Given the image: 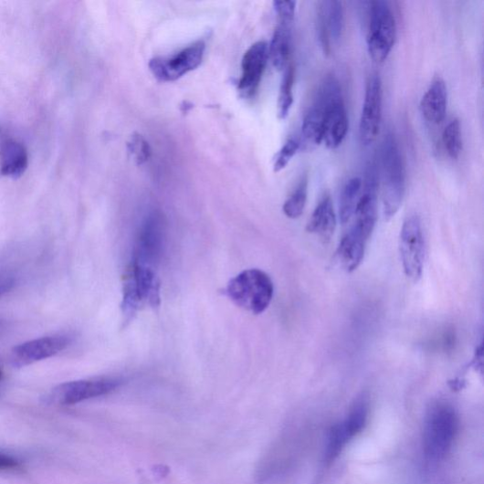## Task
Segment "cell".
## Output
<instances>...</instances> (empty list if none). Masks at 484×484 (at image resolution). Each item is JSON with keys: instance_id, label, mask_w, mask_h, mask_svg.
Segmentation results:
<instances>
[{"instance_id": "obj_10", "label": "cell", "mask_w": 484, "mask_h": 484, "mask_svg": "<svg viewBox=\"0 0 484 484\" xmlns=\"http://www.w3.org/2000/svg\"><path fill=\"white\" fill-rule=\"evenodd\" d=\"M399 249L403 270L410 279L418 281L424 268L425 240L421 220L416 214L411 215L402 226Z\"/></svg>"}, {"instance_id": "obj_13", "label": "cell", "mask_w": 484, "mask_h": 484, "mask_svg": "<svg viewBox=\"0 0 484 484\" xmlns=\"http://www.w3.org/2000/svg\"><path fill=\"white\" fill-rule=\"evenodd\" d=\"M380 176L376 166L372 164L363 182V193L355 213L356 221L352 230L369 240L378 219V196Z\"/></svg>"}, {"instance_id": "obj_9", "label": "cell", "mask_w": 484, "mask_h": 484, "mask_svg": "<svg viewBox=\"0 0 484 484\" xmlns=\"http://www.w3.org/2000/svg\"><path fill=\"white\" fill-rule=\"evenodd\" d=\"M205 43L203 40L184 47L171 57H160L152 59L149 68L160 83L175 82L188 72L196 69L203 61Z\"/></svg>"}, {"instance_id": "obj_24", "label": "cell", "mask_w": 484, "mask_h": 484, "mask_svg": "<svg viewBox=\"0 0 484 484\" xmlns=\"http://www.w3.org/2000/svg\"><path fill=\"white\" fill-rule=\"evenodd\" d=\"M308 178L305 177L284 203L283 212L288 218L299 219L301 217L308 200Z\"/></svg>"}, {"instance_id": "obj_11", "label": "cell", "mask_w": 484, "mask_h": 484, "mask_svg": "<svg viewBox=\"0 0 484 484\" xmlns=\"http://www.w3.org/2000/svg\"><path fill=\"white\" fill-rule=\"evenodd\" d=\"M123 382L117 378H100L65 383L52 390L48 398L55 405L69 406L116 391Z\"/></svg>"}, {"instance_id": "obj_31", "label": "cell", "mask_w": 484, "mask_h": 484, "mask_svg": "<svg viewBox=\"0 0 484 484\" xmlns=\"http://www.w3.org/2000/svg\"><path fill=\"white\" fill-rule=\"evenodd\" d=\"M14 283V280L11 279H0V298L13 289Z\"/></svg>"}, {"instance_id": "obj_30", "label": "cell", "mask_w": 484, "mask_h": 484, "mask_svg": "<svg viewBox=\"0 0 484 484\" xmlns=\"http://www.w3.org/2000/svg\"><path fill=\"white\" fill-rule=\"evenodd\" d=\"M19 467V462L13 456L0 452V470L13 469Z\"/></svg>"}, {"instance_id": "obj_20", "label": "cell", "mask_w": 484, "mask_h": 484, "mask_svg": "<svg viewBox=\"0 0 484 484\" xmlns=\"http://www.w3.org/2000/svg\"><path fill=\"white\" fill-rule=\"evenodd\" d=\"M326 116V100L317 91L315 100L302 123L303 142L308 146L321 143Z\"/></svg>"}, {"instance_id": "obj_21", "label": "cell", "mask_w": 484, "mask_h": 484, "mask_svg": "<svg viewBox=\"0 0 484 484\" xmlns=\"http://www.w3.org/2000/svg\"><path fill=\"white\" fill-rule=\"evenodd\" d=\"M367 240L352 230L342 237L337 250L341 265L348 273L357 270L363 260Z\"/></svg>"}, {"instance_id": "obj_17", "label": "cell", "mask_w": 484, "mask_h": 484, "mask_svg": "<svg viewBox=\"0 0 484 484\" xmlns=\"http://www.w3.org/2000/svg\"><path fill=\"white\" fill-rule=\"evenodd\" d=\"M28 166V150L0 131V175L16 180L25 174Z\"/></svg>"}, {"instance_id": "obj_6", "label": "cell", "mask_w": 484, "mask_h": 484, "mask_svg": "<svg viewBox=\"0 0 484 484\" xmlns=\"http://www.w3.org/2000/svg\"><path fill=\"white\" fill-rule=\"evenodd\" d=\"M318 92L326 100V116L321 143L334 150L342 145L348 132V117L339 80L329 75L322 80Z\"/></svg>"}, {"instance_id": "obj_8", "label": "cell", "mask_w": 484, "mask_h": 484, "mask_svg": "<svg viewBox=\"0 0 484 484\" xmlns=\"http://www.w3.org/2000/svg\"><path fill=\"white\" fill-rule=\"evenodd\" d=\"M166 242V223L163 215L153 212L143 221L132 253L133 262L156 268L163 256Z\"/></svg>"}, {"instance_id": "obj_33", "label": "cell", "mask_w": 484, "mask_h": 484, "mask_svg": "<svg viewBox=\"0 0 484 484\" xmlns=\"http://www.w3.org/2000/svg\"><path fill=\"white\" fill-rule=\"evenodd\" d=\"M3 378H4V373L2 370H0V382H2Z\"/></svg>"}, {"instance_id": "obj_4", "label": "cell", "mask_w": 484, "mask_h": 484, "mask_svg": "<svg viewBox=\"0 0 484 484\" xmlns=\"http://www.w3.org/2000/svg\"><path fill=\"white\" fill-rule=\"evenodd\" d=\"M274 290L270 277L258 268H250L230 280L226 294L237 307L258 315L270 306Z\"/></svg>"}, {"instance_id": "obj_28", "label": "cell", "mask_w": 484, "mask_h": 484, "mask_svg": "<svg viewBox=\"0 0 484 484\" xmlns=\"http://www.w3.org/2000/svg\"><path fill=\"white\" fill-rule=\"evenodd\" d=\"M301 143L295 139H289L278 153L275 163V173H280L283 171L290 163L292 157L297 154L300 149Z\"/></svg>"}, {"instance_id": "obj_29", "label": "cell", "mask_w": 484, "mask_h": 484, "mask_svg": "<svg viewBox=\"0 0 484 484\" xmlns=\"http://www.w3.org/2000/svg\"><path fill=\"white\" fill-rule=\"evenodd\" d=\"M273 5L280 21L293 22L297 3L275 2Z\"/></svg>"}, {"instance_id": "obj_26", "label": "cell", "mask_w": 484, "mask_h": 484, "mask_svg": "<svg viewBox=\"0 0 484 484\" xmlns=\"http://www.w3.org/2000/svg\"><path fill=\"white\" fill-rule=\"evenodd\" d=\"M443 143L452 159L459 158L463 151V138L459 120H452L443 132Z\"/></svg>"}, {"instance_id": "obj_23", "label": "cell", "mask_w": 484, "mask_h": 484, "mask_svg": "<svg viewBox=\"0 0 484 484\" xmlns=\"http://www.w3.org/2000/svg\"><path fill=\"white\" fill-rule=\"evenodd\" d=\"M362 191L363 179L361 177L352 178L342 188L339 209L340 220L342 225L347 224L355 216Z\"/></svg>"}, {"instance_id": "obj_27", "label": "cell", "mask_w": 484, "mask_h": 484, "mask_svg": "<svg viewBox=\"0 0 484 484\" xmlns=\"http://www.w3.org/2000/svg\"><path fill=\"white\" fill-rule=\"evenodd\" d=\"M127 148L138 166L145 164L151 157V147L141 133L134 132L132 134L128 142Z\"/></svg>"}, {"instance_id": "obj_12", "label": "cell", "mask_w": 484, "mask_h": 484, "mask_svg": "<svg viewBox=\"0 0 484 484\" xmlns=\"http://www.w3.org/2000/svg\"><path fill=\"white\" fill-rule=\"evenodd\" d=\"M383 118V84L378 74H372L366 84L360 120V139L364 146L373 144L379 137Z\"/></svg>"}, {"instance_id": "obj_32", "label": "cell", "mask_w": 484, "mask_h": 484, "mask_svg": "<svg viewBox=\"0 0 484 484\" xmlns=\"http://www.w3.org/2000/svg\"><path fill=\"white\" fill-rule=\"evenodd\" d=\"M471 363L475 366L476 370L478 368H479L480 370L482 369V363H483V348H482V344H480L477 348L474 360L472 361Z\"/></svg>"}, {"instance_id": "obj_25", "label": "cell", "mask_w": 484, "mask_h": 484, "mask_svg": "<svg viewBox=\"0 0 484 484\" xmlns=\"http://www.w3.org/2000/svg\"><path fill=\"white\" fill-rule=\"evenodd\" d=\"M293 84L294 68L289 66L285 68L284 77L279 89L278 101V117L279 120H286L289 115L293 104Z\"/></svg>"}, {"instance_id": "obj_19", "label": "cell", "mask_w": 484, "mask_h": 484, "mask_svg": "<svg viewBox=\"0 0 484 484\" xmlns=\"http://www.w3.org/2000/svg\"><path fill=\"white\" fill-rule=\"evenodd\" d=\"M337 226L336 214L331 197L326 195L321 198L307 226V231L314 234L329 244L332 238Z\"/></svg>"}, {"instance_id": "obj_22", "label": "cell", "mask_w": 484, "mask_h": 484, "mask_svg": "<svg viewBox=\"0 0 484 484\" xmlns=\"http://www.w3.org/2000/svg\"><path fill=\"white\" fill-rule=\"evenodd\" d=\"M293 22L280 21L268 45V58L278 70L287 68L291 50V26Z\"/></svg>"}, {"instance_id": "obj_15", "label": "cell", "mask_w": 484, "mask_h": 484, "mask_svg": "<svg viewBox=\"0 0 484 484\" xmlns=\"http://www.w3.org/2000/svg\"><path fill=\"white\" fill-rule=\"evenodd\" d=\"M268 60V45L258 41L252 45L242 58V74L237 89L241 97L253 98L258 90Z\"/></svg>"}, {"instance_id": "obj_3", "label": "cell", "mask_w": 484, "mask_h": 484, "mask_svg": "<svg viewBox=\"0 0 484 484\" xmlns=\"http://www.w3.org/2000/svg\"><path fill=\"white\" fill-rule=\"evenodd\" d=\"M160 280L155 268L132 261L124 277L121 310L129 322L145 306L160 304Z\"/></svg>"}, {"instance_id": "obj_5", "label": "cell", "mask_w": 484, "mask_h": 484, "mask_svg": "<svg viewBox=\"0 0 484 484\" xmlns=\"http://www.w3.org/2000/svg\"><path fill=\"white\" fill-rule=\"evenodd\" d=\"M396 39V23L388 3L376 0L370 5L367 49L375 63L384 62Z\"/></svg>"}, {"instance_id": "obj_14", "label": "cell", "mask_w": 484, "mask_h": 484, "mask_svg": "<svg viewBox=\"0 0 484 484\" xmlns=\"http://www.w3.org/2000/svg\"><path fill=\"white\" fill-rule=\"evenodd\" d=\"M70 342L63 335L47 336L25 342L13 348L11 361L15 367H24L47 360L65 351Z\"/></svg>"}, {"instance_id": "obj_2", "label": "cell", "mask_w": 484, "mask_h": 484, "mask_svg": "<svg viewBox=\"0 0 484 484\" xmlns=\"http://www.w3.org/2000/svg\"><path fill=\"white\" fill-rule=\"evenodd\" d=\"M381 182L386 221L398 212L406 192V170L394 134L385 136L381 148Z\"/></svg>"}, {"instance_id": "obj_16", "label": "cell", "mask_w": 484, "mask_h": 484, "mask_svg": "<svg viewBox=\"0 0 484 484\" xmlns=\"http://www.w3.org/2000/svg\"><path fill=\"white\" fill-rule=\"evenodd\" d=\"M318 37L324 52H331V40L339 41L343 31L344 13L341 2L321 3L318 13Z\"/></svg>"}, {"instance_id": "obj_1", "label": "cell", "mask_w": 484, "mask_h": 484, "mask_svg": "<svg viewBox=\"0 0 484 484\" xmlns=\"http://www.w3.org/2000/svg\"><path fill=\"white\" fill-rule=\"evenodd\" d=\"M459 433V417L445 402L436 403L428 410L423 432V449L432 463L443 461L453 447Z\"/></svg>"}, {"instance_id": "obj_18", "label": "cell", "mask_w": 484, "mask_h": 484, "mask_svg": "<svg viewBox=\"0 0 484 484\" xmlns=\"http://www.w3.org/2000/svg\"><path fill=\"white\" fill-rule=\"evenodd\" d=\"M420 109L423 117L430 123H441L447 110V89L445 80L438 77L433 80L424 94Z\"/></svg>"}, {"instance_id": "obj_7", "label": "cell", "mask_w": 484, "mask_h": 484, "mask_svg": "<svg viewBox=\"0 0 484 484\" xmlns=\"http://www.w3.org/2000/svg\"><path fill=\"white\" fill-rule=\"evenodd\" d=\"M368 399L363 395L355 402L347 416L331 428L325 450L326 464H332L346 446L363 433L368 422Z\"/></svg>"}]
</instances>
